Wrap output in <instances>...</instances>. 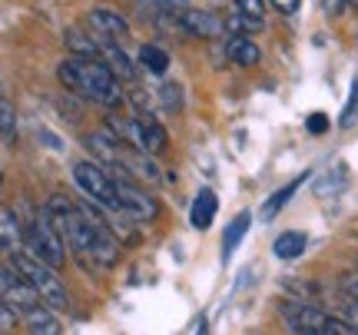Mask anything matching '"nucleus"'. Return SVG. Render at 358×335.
I'll return each instance as SVG.
<instances>
[{
	"mask_svg": "<svg viewBox=\"0 0 358 335\" xmlns=\"http://www.w3.org/2000/svg\"><path fill=\"white\" fill-rule=\"evenodd\" d=\"M345 176H348V173H345V166H342V163H338V166H332L319 183H315V193H319V196H335L342 186H345Z\"/></svg>",
	"mask_w": 358,
	"mask_h": 335,
	"instance_id": "nucleus-21",
	"label": "nucleus"
},
{
	"mask_svg": "<svg viewBox=\"0 0 358 335\" xmlns=\"http://www.w3.org/2000/svg\"><path fill=\"white\" fill-rule=\"evenodd\" d=\"M143 7H153V10H179V7H186L189 0H136Z\"/></svg>",
	"mask_w": 358,
	"mask_h": 335,
	"instance_id": "nucleus-27",
	"label": "nucleus"
},
{
	"mask_svg": "<svg viewBox=\"0 0 358 335\" xmlns=\"http://www.w3.org/2000/svg\"><path fill=\"white\" fill-rule=\"evenodd\" d=\"M20 243H24V222L17 220V213L0 206V252L10 256L13 249H24Z\"/></svg>",
	"mask_w": 358,
	"mask_h": 335,
	"instance_id": "nucleus-12",
	"label": "nucleus"
},
{
	"mask_svg": "<svg viewBox=\"0 0 358 335\" xmlns=\"http://www.w3.org/2000/svg\"><path fill=\"white\" fill-rule=\"evenodd\" d=\"M285 289H289V292H295L299 299H312L315 292H319V285H312V283H292V279H285Z\"/></svg>",
	"mask_w": 358,
	"mask_h": 335,
	"instance_id": "nucleus-26",
	"label": "nucleus"
},
{
	"mask_svg": "<svg viewBox=\"0 0 358 335\" xmlns=\"http://www.w3.org/2000/svg\"><path fill=\"white\" fill-rule=\"evenodd\" d=\"M226 57L239 66H256L259 60H262V50H259L245 34H236V37H229V43H226Z\"/></svg>",
	"mask_w": 358,
	"mask_h": 335,
	"instance_id": "nucleus-14",
	"label": "nucleus"
},
{
	"mask_svg": "<svg viewBox=\"0 0 358 335\" xmlns=\"http://www.w3.org/2000/svg\"><path fill=\"white\" fill-rule=\"evenodd\" d=\"M140 66L146 73H166L169 70V53L163 47H156V43H143L140 47Z\"/></svg>",
	"mask_w": 358,
	"mask_h": 335,
	"instance_id": "nucleus-19",
	"label": "nucleus"
},
{
	"mask_svg": "<svg viewBox=\"0 0 358 335\" xmlns=\"http://www.w3.org/2000/svg\"><path fill=\"white\" fill-rule=\"evenodd\" d=\"M282 322L295 335H352L358 332L352 322L322 312L312 302H282Z\"/></svg>",
	"mask_w": 358,
	"mask_h": 335,
	"instance_id": "nucleus-3",
	"label": "nucleus"
},
{
	"mask_svg": "<svg viewBox=\"0 0 358 335\" xmlns=\"http://www.w3.org/2000/svg\"><path fill=\"white\" fill-rule=\"evenodd\" d=\"M96 43H100V60H103V64L110 66V70H113L123 83H127V80L133 83V80H136V64H133V60H129V53L120 47V40L100 37V34H96Z\"/></svg>",
	"mask_w": 358,
	"mask_h": 335,
	"instance_id": "nucleus-10",
	"label": "nucleus"
},
{
	"mask_svg": "<svg viewBox=\"0 0 358 335\" xmlns=\"http://www.w3.org/2000/svg\"><path fill=\"white\" fill-rule=\"evenodd\" d=\"M203 329H206V319H196V322H192V329H189V332H203Z\"/></svg>",
	"mask_w": 358,
	"mask_h": 335,
	"instance_id": "nucleus-33",
	"label": "nucleus"
},
{
	"mask_svg": "<svg viewBox=\"0 0 358 335\" xmlns=\"http://www.w3.org/2000/svg\"><path fill=\"white\" fill-rule=\"evenodd\" d=\"M60 83H64L70 93H77L90 104L100 106H120L123 104V80L116 77L110 66L103 64L100 57H73L60 64Z\"/></svg>",
	"mask_w": 358,
	"mask_h": 335,
	"instance_id": "nucleus-1",
	"label": "nucleus"
},
{
	"mask_svg": "<svg viewBox=\"0 0 358 335\" xmlns=\"http://www.w3.org/2000/svg\"><path fill=\"white\" fill-rule=\"evenodd\" d=\"M10 266L37 289V296L43 299V306H50V309H66V306H70L66 285L60 283V276H57V269H53L50 262L37 259L34 252H27V249H13Z\"/></svg>",
	"mask_w": 358,
	"mask_h": 335,
	"instance_id": "nucleus-2",
	"label": "nucleus"
},
{
	"mask_svg": "<svg viewBox=\"0 0 358 335\" xmlns=\"http://www.w3.org/2000/svg\"><path fill=\"white\" fill-rule=\"evenodd\" d=\"M308 176H299V180H292L289 183V186H282L279 193H272L266 199V203H262V209H259V220H266V222H272L275 220V216H279L282 213V206H285V203H289V199H292L295 196V190H299V186H302V183H306Z\"/></svg>",
	"mask_w": 358,
	"mask_h": 335,
	"instance_id": "nucleus-17",
	"label": "nucleus"
},
{
	"mask_svg": "<svg viewBox=\"0 0 358 335\" xmlns=\"http://www.w3.org/2000/svg\"><path fill=\"white\" fill-rule=\"evenodd\" d=\"M73 183L80 186V193H87L93 203H100L110 213H123L120 209V196H116L113 176L100 166V163H73Z\"/></svg>",
	"mask_w": 358,
	"mask_h": 335,
	"instance_id": "nucleus-5",
	"label": "nucleus"
},
{
	"mask_svg": "<svg viewBox=\"0 0 358 335\" xmlns=\"http://www.w3.org/2000/svg\"><path fill=\"white\" fill-rule=\"evenodd\" d=\"M176 24L189 34V37H199V40H216L226 34V24L222 17H216L213 10H199V7H182L176 13Z\"/></svg>",
	"mask_w": 358,
	"mask_h": 335,
	"instance_id": "nucleus-8",
	"label": "nucleus"
},
{
	"mask_svg": "<svg viewBox=\"0 0 358 335\" xmlns=\"http://www.w3.org/2000/svg\"><path fill=\"white\" fill-rule=\"evenodd\" d=\"M249 226H252V216L249 213H239L236 220L226 226V232H222V256L229 259L236 249H239V243L245 239V232H249Z\"/></svg>",
	"mask_w": 358,
	"mask_h": 335,
	"instance_id": "nucleus-18",
	"label": "nucleus"
},
{
	"mask_svg": "<svg viewBox=\"0 0 358 335\" xmlns=\"http://www.w3.org/2000/svg\"><path fill=\"white\" fill-rule=\"evenodd\" d=\"M236 10L245 13V17H252V20H262V13H266V0H236Z\"/></svg>",
	"mask_w": 358,
	"mask_h": 335,
	"instance_id": "nucleus-25",
	"label": "nucleus"
},
{
	"mask_svg": "<svg viewBox=\"0 0 358 335\" xmlns=\"http://www.w3.org/2000/svg\"><path fill=\"white\" fill-rule=\"evenodd\" d=\"M306 127H308V133H325V129H329V120H325L322 113H312Z\"/></svg>",
	"mask_w": 358,
	"mask_h": 335,
	"instance_id": "nucleus-30",
	"label": "nucleus"
},
{
	"mask_svg": "<svg viewBox=\"0 0 358 335\" xmlns=\"http://www.w3.org/2000/svg\"><path fill=\"white\" fill-rule=\"evenodd\" d=\"M87 27L100 37H113V40H127L129 37V24L123 13H116L113 7H93L87 13Z\"/></svg>",
	"mask_w": 358,
	"mask_h": 335,
	"instance_id": "nucleus-9",
	"label": "nucleus"
},
{
	"mask_svg": "<svg viewBox=\"0 0 358 335\" xmlns=\"http://www.w3.org/2000/svg\"><path fill=\"white\" fill-rule=\"evenodd\" d=\"M352 325H355V329H358V312H355V322H352Z\"/></svg>",
	"mask_w": 358,
	"mask_h": 335,
	"instance_id": "nucleus-34",
	"label": "nucleus"
},
{
	"mask_svg": "<svg viewBox=\"0 0 358 335\" xmlns=\"http://www.w3.org/2000/svg\"><path fill=\"white\" fill-rule=\"evenodd\" d=\"M136 120H140V150H143V153L159 156L169 146L166 129L159 127V120H156V116H150L146 110H140V113H136Z\"/></svg>",
	"mask_w": 358,
	"mask_h": 335,
	"instance_id": "nucleus-11",
	"label": "nucleus"
},
{
	"mask_svg": "<svg viewBox=\"0 0 358 335\" xmlns=\"http://www.w3.org/2000/svg\"><path fill=\"white\" fill-rule=\"evenodd\" d=\"M355 116H358V77H355V83H352V93H348V104H345V110H342V127H352L355 123Z\"/></svg>",
	"mask_w": 358,
	"mask_h": 335,
	"instance_id": "nucleus-24",
	"label": "nucleus"
},
{
	"mask_svg": "<svg viewBox=\"0 0 358 335\" xmlns=\"http://www.w3.org/2000/svg\"><path fill=\"white\" fill-rule=\"evenodd\" d=\"M13 325H17V312L0 299V332H13Z\"/></svg>",
	"mask_w": 358,
	"mask_h": 335,
	"instance_id": "nucleus-28",
	"label": "nucleus"
},
{
	"mask_svg": "<svg viewBox=\"0 0 358 335\" xmlns=\"http://www.w3.org/2000/svg\"><path fill=\"white\" fill-rule=\"evenodd\" d=\"M322 7H325V13H329V17H338V13L348 7V0H322Z\"/></svg>",
	"mask_w": 358,
	"mask_h": 335,
	"instance_id": "nucleus-32",
	"label": "nucleus"
},
{
	"mask_svg": "<svg viewBox=\"0 0 358 335\" xmlns=\"http://www.w3.org/2000/svg\"><path fill=\"white\" fill-rule=\"evenodd\" d=\"M306 232H295V229H289V232H282L279 239H275V245H272V252L279 259H295V256H302L306 252Z\"/></svg>",
	"mask_w": 358,
	"mask_h": 335,
	"instance_id": "nucleus-20",
	"label": "nucleus"
},
{
	"mask_svg": "<svg viewBox=\"0 0 358 335\" xmlns=\"http://www.w3.org/2000/svg\"><path fill=\"white\" fill-rule=\"evenodd\" d=\"M0 97H3V87H0Z\"/></svg>",
	"mask_w": 358,
	"mask_h": 335,
	"instance_id": "nucleus-35",
	"label": "nucleus"
},
{
	"mask_svg": "<svg viewBox=\"0 0 358 335\" xmlns=\"http://www.w3.org/2000/svg\"><path fill=\"white\" fill-rule=\"evenodd\" d=\"M113 183H116V196H120V209H123L127 216H133V220H140V222H153L156 220L153 193H146L140 183L129 180V169L127 173H120V176H113Z\"/></svg>",
	"mask_w": 358,
	"mask_h": 335,
	"instance_id": "nucleus-6",
	"label": "nucleus"
},
{
	"mask_svg": "<svg viewBox=\"0 0 358 335\" xmlns=\"http://www.w3.org/2000/svg\"><path fill=\"white\" fill-rule=\"evenodd\" d=\"M342 292L358 306V272H348L345 279H342Z\"/></svg>",
	"mask_w": 358,
	"mask_h": 335,
	"instance_id": "nucleus-29",
	"label": "nucleus"
},
{
	"mask_svg": "<svg viewBox=\"0 0 358 335\" xmlns=\"http://www.w3.org/2000/svg\"><path fill=\"white\" fill-rule=\"evenodd\" d=\"M24 325H27V332H34V335H57L64 325L57 322V315L50 312V306H34L30 312H24Z\"/></svg>",
	"mask_w": 358,
	"mask_h": 335,
	"instance_id": "nucleus-15",
	"label": "nucleus"
},
{
	"mask_svg": "<svg viewBox=\"0 0 358 335\" xmlns=\"http://www.w3.org/2000/svg\"><path fill=\"white\" fill-rule=\"evenodd\" d=\"M0 299H3L17 315H24V312H30L34 306L43 302V299L37 296V289L27 283L13 266H0Z\"/></svg>",
	"mask_w": 358,
	"mask_h": 335,
	"instance_id": "nucleus-7",
	"label": "nucleus"
},
{
	"mask_svg": "<svg viewBox=\"0 0 358 335\" xmlns=\"http://www.w3.org/2000/svg\"><path fill=\"white\" fill-rule=\"evenodd\" d=\"M156 93H159V104H163L166 113H179V106H182V90H179V83L166 80V83L156 87Z\"/></svg>",
	"mask_w": 358,
	"mask_h": 335,
	"instance_id": "nucleus-22",
	"label": "nucleus"
},
{
	"mask_svg": "<svg viewBox=\"0 0 358 335\" xmlns=\"http://www.w3.org/2000/svg\"><path fill=\"white\" fill-rule=\"evenodd\" d=\"M299 3H302V0H272V7L279 13H285V17H292V13L299 10Z\"/></svg>",
	"mask_w": 358,
	"mask_h": 335,
	"instance_id": "nucleus-31",
	"label": "nucleus"
},
{
	"mask_svg": "<svg viewBox=\"0 0 358 335\" xmlns=\"http://www.w3.org/2000/svg\"><path fill=\"white\" fill-rule=\"evenodd\" d=\"M64 43L73 57H100V43H96V34H93V30L70 27V30L64 34Z\"/></svg>",
	"mask_w": 358,
	"mask_h": 335,
	"instance_id": "nucleus-16",
	"label": "nucleus"
},
{
	"mask_svg": "<svg viewBox=\"0 0 358 335\" xmlns=\"http://www.w3.org/2000/svg\"><path fill=\"white\" fill-rule=\"evenodd\" d=\"M216 209H219L216 193H213V190H199L196 199H192V206H189V222L196 229H209L213 220H216Z\"/></svg>",
	"mask_w": 358,
	"mask_h": 335,
	"instance_id": "nucleus-13",
	"label": "nucleus"
},
{
	"mask_svg": "<svg viewBox=\"0 0 358 335\" xmlns=\"http://www.w3.org/2000/svg\"><path fill=\"white\" fill-rule=\"evenodd\" d=\"M24 245H27V252H34V256L43 259V262H50L53 269H60L66 262V249H64L66 243H64V236L57 232V226H53L47 209L34 213V216L24 222Z\"/></svg>",
	"mask_w": 358,
	"mask_h": 335,
	"instance_id": "nucleus-4",
	"label": "nucleus"
},
{
	"mask_svg": "<svg viewBox=\"0 0 358 335\" xmlns=\"http://www.w3.org/2000/svg\"><path fill=\"white\" fill-rule=\"evenodd\" d=\"M0 136L3 140H13L17 136V113H13V106L0 97Z\"/></svg>",
	"mask_w": 358,
	"mask_h": 335,
	"instance_id": "nucleus-23",
	"label": "nucleus"
}]
</instances>
